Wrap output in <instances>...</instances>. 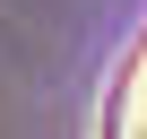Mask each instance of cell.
<instances>
[{"instance_id": "cell-1", "label": "cell", "mask_w": 147, "mask_h": 139, "mask_svg": "<svg viewBox=\"0 0 147 139\" xmlns=\"http://www.w3.org/2000/svg\"><path fill=\"white\" fill-rule=\"evenodd\" d=\"M138 139H147V104H138Z\"/></svg>"}]
</instances>
